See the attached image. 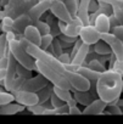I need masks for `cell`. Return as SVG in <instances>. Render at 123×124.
I'll return each mask as SVG.
<instances>
[{"label":"cell","mask_w":123,"mask_h":124,"mask_svg":"<svg viewBox=\"0 0 123 124\" xmlns=\"http://www.w3.org/2000/svg\"><path fill=\"white\" fill-rule=\"evenodd\" d=\"M88 67H89L90 70L95 71V72H99V73H104V72L106 71V67L104 66V63H102L101 61L96 60V58H94V60H91V61L89 62Z\"/></svg>","instance_id":"obj_27"},{"label":"cell","mask_w":123,"mask_h":124,"mask_svg":"<svg viewBox=\"0 0 123 124\" xmlns=\"http://www.w3.org/2000/svg\"><path fill=\"white\" fill-rule=\"evenodd\" d=\"M6 78V70H0V82H4Z\"/></svg>","instance_id":"obj_45"},{"label":"cell","mask_w":123,"mask_h":124,"mask_svg":"<svg viewBox=\"0 0 123 124\" xmlns=\"http://www.w3.org/2000/svg\"><path fill=\"white\" fill-rule=\"evenodd\" d=\"M37 94H38V99H39V105H45V102L49 101V99L52 95V88L46 86Z\"/></svg>","instance_id":"obj_23"},{"label":"cell","mask_w":123,"mask_h":124,"mask_svg":"<svg viewBox=\"0 0 123 124\" xmlns=\"http://www.w3.org/2000/svg\"><path fill=\"white\" fill-rule=\"evenodd\" d=\"M52 93H54L60 100H62L65 103H67L70 100L73 99V94H71V90H65V89H60V88L52 86Z\"/></svg>","instance_id":"obj_20"},{"label":"cell","mask_w":123,"mask_h":124,"mask_svg":"<svg viewBox=\"0 0 123 124\" xmlns=\"http://www.w3.org/2000/svg\"><path fill=\"white\" fill-rule=\"evenodd\" d=\"M111 33H112L117 39H119V40L123 43V26H122V24H118V26L113 27V28L111 29Z\"/></svg>","instance_id":"obj_36"},{"label":"cell","mask_w":123,"mask_h":124,"mask_svg":"<svg viewBox=\"0 0 123 124\" xmlns=\"http://www.w3.org/2000/svg\"><path fill=\"white\" fill-rule=\"evenodd\" d=\"M101 40L110 46L116 60L123 61V43L119 39H117L112 33H107V34H101Z\"/></svg>","instance_id":"obj_7"},{"label":"cell","mask_w":123,"mask_h":124,"mask_svg":"<svg viewBox=\"0 0 123 124\" xmlns=\"http://www.w3.org/2000/svg\"><path fill=\"white\" fill-rule=\"evenodd\" d=\"M35 71L40 76H43L48 82H50L54 86H56V88L65 89V90H71L72 89L70 82L65 77L60 76L58 73H56L55 71H52L51 68H49L48 66H45L43 62L37 61V60H35Z\"/></svg>","instance_id":"obj_4"},{"label":"cell","mask_w":123,"mask_h":124,"mask_svg":"<svg viewBox=\"0 0 123 124\" xmlns=\"http://www.w3.org/2000/svg\"><path fill=\"white\" fill-rule=\"evenodd\" d=\"M26 51L34 60L43 62L45 66H48L49 68H51L52 71L58 73L60 76L65 77L70 82V84H71L72 89H74V91H89L90 90L91 85H90V82L88 79H85L78 72H73V71L67 70L66 66L61 63L57 60V57H55L51 52L43 50L39 46H34L32 44H29L26 47Z\"/></svg>","instance_id":"obj_1"},{"label":"cell","mask_w":123,"mask_h":124,"mask_svg":"<svg viewBox=\"0 0 123 124\" xmlns=\"http://www.w3.org/2000/svg\"><path fill=\"white\" fill-rule=\"evenodd\" d=\"M14 96H15L16 103L22 105V106H25V107L34 106V105H38V103H39L38 94H35V93H29V91L20 90V91L15 93Z\"/></svg>","instance_id":"obj_10"},{"label":"cell","mask_w":123,"mask_h":124,"mask_svg":"<svg viewBox=\"0 0 123 124\" xmlns=\"http://www.w3.org/2000/svg\"><path fill=\"white\" fill-rule=\"evenodd\" d=\"M0 9H1V6H0Z\"/></svg>","instance_id":"obj_49"},{"label":"cell","mask_w":123,"mask_h":124,"mask_svg":"<svg viewBox=\"0 0 123 124\" xmlns=\"http://www.w3.org/2000/svg\"><path fill=\"white\" fill-rule=\"evenodd\" d=\"M4 17H6V14H5V11H4V10L0 9V22L3 21V18H4Z\"/></svg>","instance_id":"obj_46"},{"label":"cell","mask_w":123,"mask_h":124,"mask_svg":"<svg viewBox=\"0 0 123 124\" xmlns=\"http://www.w3.org/2000/svg\"><path fill=\"white\" fill-rule=\"evenodd\" d=\"M93 26L96 28V31L100 33V34H107V33H111V22H110V16L108 15H105V14H101L99 15Z\"/></svg>","instance_id":"obj_12"},{"label":"cell","mask_w":123,"mask_h":124,"mask_svg":"<svg viewBox=\"0 0 123 124\" xmlns=\"http://www.w3.org/2000/svg\"><path fill=\"white\" fill-rule=\"evenodd\" d=\"M16 74H17V77H20V78H22V79H31L33 76H32V72L29 71V70H27V68H25V67H22V66H20V65H17V67H16Z\"/></svg>","instance_id":"obj_30"},{"label":"cell","mask_w":123,"mask_h":124,"mask_svg":"<svg viewBox=\"0 0 123 124\" xmlns=\"http://www.w3.org/2000/svg\"><path fill=\"white\" fill-rule=\"evenodd\" d=\"M15 101V96L11 93L8 91H0V106H5L9 103H12Z\"/></svg>","instance_id":"obj_26"},{"label":"cell","mask_w":123,"mask_h":124,"mask_svg":"<svg viewBox=\"0 0 123 124\" xmlns=\"http://www.w3.org/2000/svg\"><path fill=\"white\" fill-rule=\"evenodd\" d=\"M79 39L84 44L91 46V45H95L98 41L101 40V34L96 31V28L93 24H88V26L82 27L81 33H79Z\"/></svg>","instance_id":"obj_8"},{"label":"cell","mask_w":123,"mask_h":124,"mask_svg":"<svg viewBox=\"0 0 123 124\" xmlns=\"http://www.w3.org/2000/svg\"><path fill=\"white\" fill-rule=\"evenodd\" d=\"M111 1H112V3H115V4H116V5H117V6L123 11V0H107L106 3H111Z\"/></svg>","instance_id":"obj_44"},{"label":"cell","mask_w":123,"mask_h":124,"mask_svg":"<svg viewBox=\"0 0 123 124\" xmlns=\"http://www.w3.org/2000/svg\"><path fill=\"white\" fill-rule=\"evenodd\" d=\"M122 94H123V89H122Z\"/></svg>","instance_id":"obj_48"},{"label":"cell","mask_w":123,"mask_h":124,"mask_svg":"<svg viewBox=\"0 0 123 124\" xmlns=\"http://www.w3.org/2000/svg\"><path fill=\"white\" fill-rule=\"evenodd\" d=\"M83 113V111H81L78 108V106H73V107H70V111H68V114H81Z\"/></svg>","instance_id":"obj_43"},{"label":"cell","mask_w":123,"mask_h":124,"mask_svg":"<svg viewBox=\"0 0 123 124\" xmlns=\"http://www.w3.org/2000/svg\"><path fill=\"white\" fill-rule=\"evenodd\" d=\"M9 65V56L6 55L5 57L0 58V70H6Z\"/></svg>","instance_id":"obj_42"},{"label":"cell","mask_w":123,"mask_h":124,"mask_svg":"<svg viewBox=\"0 0 123 124\" xmlns=\"http://www.w3.org/2000/svg\"><path fill=\"white\" fill-rule=\"evenodd\" d=\"M23 37H25L32 45L40 47V44H41V34L39 33L38 28H37L34 24H31V26H28V27L25 29Z\"/></svg>","instance_id":"obj_13"},{"label":"cell","mask_w":123,"mask_h":124,"mask_svg":"<svg viewBox=\"0 0 123 124\" xmlns=\"http://www.w3.org/2000/svg\"><path fill=\"white\" fill-rule=\"evenodd\" d=\"M33 24L38 28V31H39V33L41 35H46V34H50L51 33V26L48 22H44V21H40L39 20V21L34 22Z\"/></svg>","instance_id":"obj_25"},{"label":"cell","mask_w":123,"mask_h":124,"mask_svg":"<svg viewBox=\"0 0 123 124\" xmlns=\"http://www.w3.org/2000/svg\"><path fill=\"white\" fill-rule=\"evenodd\" d=\"M84 24L82 23V21L78 18V17H73L72 22L71 23H64V22H57V27H58V31L62 35H66V37H70V38H76L78 39L79 38V33H81V29Z\"/></svg>","instance_id":"obj_5"},{"label":"cell","mask_w":123,"mask_h":124,"mask_svg":"<svg viewBox=\"0 0 123 124\" xmlns=\"http://www.w3.org/2000/svg\"><path fill=\"white\" fill-rule=\"evenodd\" d=\"M55 37L50 33V34H46V35H41V44H40V47L43 50H46L48 47L51 46L52 41H54Z\"/></svg>","instance_id":"obj_32"},{"label":"cell","mask_w":123,"mask_h":124,"mask_svg":"<svg viewBox=\"0 0 123 124\" xmlns=\"http://www.w3.org/2000/svg\"><path fill=\"white\" fill-rule=\"evenodd\" d=\"M31 24H33V22L29 18L28 14L21 15V16H18V17H16L14 20V32L16 34H23L25 29Z\"/></svg>","instance_id":"obj_14"},{"label":"cell","mask_w":123,"mask_h":124,"mask_svg":"<svg viewBox=\"0 0 123 124\" xmlns=\"http://www.w3.org/2000/svg\"><path fill=\"white\" fill-rule=\"evenodd\" d=\"M98 9H99V1H96V0H90V3H89V12L93 14Z\"/></svg>","instance_id":"obj_41"},{"label":"cell","mask_w":123,"mask_h":124,"mask_svg":"<svg viewBox=\"0 0 123 124\" xmlns=\"http://www.w3.org/2000/svg\"><path fill=\"white\" fill-rule=\"evenodd\" d=\"M50 47L52 49V52H51V54H52L55 57H58L60 55L64 54V52H62V44L60 43V40H58L57 38L54 39V41H52V44H51Z\"/></svg>","instance_id":"obj_31"},{"label":"cell","mask_w":123,"mask_h":124,"mask_svg":"<svg viewBox=\"0 0 123 124\" xmlns=\"http://www.w3.org/2000/svg\"><path fill=\"white\" fill-rule=\"evenodd\" d=\"M77 72H78L81 76H83L85 79H88L90 83H91V82H95V83H96L98 79H99L100 76H101V73L90 70L88 66H82V67H79V68L77 70Z\"/></svg>","instance_id":"obj_17"},{"label":"cell","mask_w":123,"mask_h":124,"mask_svg":"<svg viewBox=\"0 0 123 124\" xmlns=\"http://www.w3.org/2000/svg\"><path fill=\"white\" fill-rule=\"evenodd\" d=\"M57 60H58L62 65H65V66H70V65L72 63V57H71L70 54H62V55H60V56L57 57Z\"/></svg>","instance_id":"obj_37"},{"label":"cell","mask_w":123,"mask_h":124,"mask_svg":"<svg viewBox=\"0 0 123 124\" xmlns=\"http://www.w3.org/2000/svg\"><path fill=\"white\" fill-rule=\"evenodd\" d=\"M116 103H117V106H119V107H123V99H119V100H118Z\"/></svg>","instance_id":"obj_47"},{"label":"cell","mask_w":123,"mask_h":124,"mask_svg":"<svg viewBox=\"0 0 123 124\" xmlns=\"http://www.w3.org/2000/svg\"><path fill=\"white\" fill-rule=\"evenodd\" d=\"M89 3L90 0H79V8L77 17L82 21L84 26L90 24V14H89Z\"/></svg>","instance_id":"obj_15"},{"label":"cell","mask_w":123,"mask_h":124,"mask_svg":"<svg viewBox=\"0 0 123 124\" xmlns=\"http://www.w3.org/2000/svg\"><path fill=\"white\" fill-rule=\"evenodd\" d=\"M48 83H49V82H48L43 76L38 74V76H35V77H32L31 79L25 80V83H23L21 90L29 91V93H35V94H37V93H39L40 90H43L44 88H46V86H48Z\"/></svg>","instance_id":"obj_9"},{"label":"cell","mask_w":123,"mask_h":124,"mask_svg":"<svg viewBox=\"0 0 123 124\" xmlns=\"http://www.w3.org/2000/svg\"><path fill=\"white\" fill-rule=\"evenodd\" d=\"M25 108H26L25 106L12 102V103H9V105L0 107V114H16V113L23 111Z\"/></svg>","instance_id":"obj_19"},{"label":"cell","mask_w":123,"mask_h":124,"mask_svg":"<svg viewBox=\"0 0 123 124\" xmlns=\"http://www.w3.org/2000/svg\"><path fill=\"white\" fill-rule=\"evenodd\" d=\"M111 6H112V15L116 17V20H117V22H118V24H122L123 26V11L115 4V3H108Z\"/></svg>","instance_id":"obj_29"},{"label":"cell","mask_w":123,"mask_h":124,"mask_svg":"<svg viewBox=\"0 0 123 124\" xmlns=\"http://www.w3.org/2000/svg\"><path fill=\"white\" fill-rule=\"evenodd\" d=\"M70 111V107L67 105H64L58 108H54V114H67Z\"/></svg>","instance_id":"obj_39"},{"label":"cell","mask_w":123,"mask_h":124,"mask_svg":"<svg viewBox=\"0 0 123 124\" xmlns=\"http://www.w3.org/2000/svg\"><path fill=\"white\" fill-rule=\"evenodd\" d=\"M73 99L77 101V103L83 105L85 107L94 101L93 96H91V94H89V91H74L73 93Z\"/></svg>","instance_id":"obj_18"},{"label":"cell","mask_w":123,"mask_h":124,"mask_svg":"<svg viewBox=\"0 0 123 124\" xmlns=\"http://www.w3.org/2000/svg\"><path fill=\"white\" fill-rule=\"evenodd\" d=\"M9 52L14 56V58L20 66L29 70L31 72L35 71V60L27 54L26 49L17 38L9 41Z\"/></svg>","instance_id":"obj_3"},{"label":"cell","mask_w":123,"mask_h":124,"mask_svg":"<svg viewBox=\"0 0 123 124\" xmlns=\"http://www.w3.org/2000/svg\"><path fill=\"white\" fill-rule=\"evenodd\" d=\"M64 105H66L62 100H60L54 93H52V95H51V97H50V106H51V108H58V107H61V106H64Z\"/></svg>","instance_id":"obj_35"},{"label":"cell","mask_w":123,"mask_h":124,"mask_svg":"<svg viewBox=\"0 0 123 124\" xmlns=\"http://www.w3.org/2000/svg\"><path fill=\"white\" fill-rule=\"evenodd\" d=\"M110 70H112L113 72H116V73H118V74H121L123 77V61H118V60L115 58V61H113V63L111 65Z\"/></svg>","instance_id":"obj_34"},{"label":"cell","mask_w":123,"mask_h":124,"mask_svg":"<svg viewBox=\"0 0 123 124\" xmlns=\"http://www.w3.org/2000/svg\"><path fill=\"white\" fill-rule=\"evenodd\" d=\"M67 10L70 11L72 17H77L78 8H79V0H66L65 1Z\"/></svg>","instance_id":"obj_24"},{"label":"cell","mask_w":123,"mask_h":124,"mask_svg":"<svg viewBox=\"0 0 123 124\" xmlns=\"http://www.w3.org/2000/svg\"><path fill=\"white\" fill-rule=\"evenodd\" d=\"M78 39H79V38H78ZM78 39H76V38H70V37H66V35H62V34H61L60 38H58L60 41H62V43H65V44H74Z\"/></svg>","instance_id":"obj_40"},{"label":"cell","mask_w":123,"mask_h":124,"mask_svg":"<svg viewBox=\"0 0 123 124\" xmlns=\"http://www.w3.org/2000/svg\"><path fill=\"white\" fill-rule=\"evenodd\" d=\"M50 11L60 22H64V23L68 24L73 20V17L71 16L70 11L66 8L65 1H62V0H52L51 6H50Z\"/></svg>","instance_id":"obj_6"},{"label":"cell","mask_w":123,"mask_h":124,"mask_svg":"<svg viewBox=\"0 0 123 124\" xmlns=\"http://www.w3.org/2000/svg\"><path fill=\"white\" fill-rule=\"evenodd\" d=\"M9 52V43L5 34H0V58L5 57Z\"/></svg>","instance_id":"obj_28"},{"label":"cell","mask_w":123,"mask_h":124,"mask_svg":"<svg viewBox=\"0 0 123 124\" xmlns=\"http://www.w3.org/2000/svg\"><path fill=\"white\" fill-rule=\"evenodd\" d=\"M28 108V111L29 112H32V113H34V114H45V112H46V106L45 105H34V106H29V107H27Z\"/></svg>","instance_id":"obj_33"},{"label":"cell","mask_w":123,"mask_h":124,"mask_svg":"<svg viewBox=\"0 0 123 124\" xmlns=\"http://www.w3.org/2000/svg\"><path fill=\"white\" fill-rule=\"evenodd\" d=\"M51 1L52 0H39V1L28 11V16L29 18L32 20V22H37L39 21V18L46 12L50 10V6H51Z\"/></svg>","instance_id":"obj_11"},{"label":"cell","mask_w":123,"mask_h":124,"mask_svg":"<svg viewBox=\"0 0 123 124\" xmlns=\"http://www.w3.org/2000/svg\"><path fill=\"white\" fill-rule=\"evenodd\" d=\"M94 52L98 54V55H101V56H108L110 54H112L110 46H108L105 41H102V40L98 41V43L94 45Z\"/></svg>","instance_id":"obj_21"},{"label":"cell","mask_w":123,"mask_h":124,"mask_svg":"<svg viewBox=\"0 0 123 124\" xmlns=\"http://www.w3.org/2000/svg\"><path fill=\"white\" fill-rule=\"evenodd\" d=\"M122 89L123 77L113 72L112 70H106L104 73H101L95 85V90L99 99L107 105L116 103L119 100L122 95Z\"/></svg>","instance_id":"obj_2"},{"label":"cell","mask_w":123,"mask_h":124,"mask_svg":"<svg viewBox=\"0 0 123 124\" xmlns=\"http://www.w3.org/2000/svg\"><path fill=\"white\" fill-rule=\"evenodd\" d=\"M107 106L108 105L106 102H104L100 99H96L83 109V113L84 114H101L104 113L105 108H107Z\"/></svg>","instance_id":"obj_16"},{"label":"cell","mask_w":123,"mask_h":124,"mask_svg":"<svg viewBox=\"0 0 123 124\" xmlns=\"http://www.w3.org/2000/svg\"><path fill=\"white\" fill-rule=\"evenodd\" d=\"M0 31L3 32V34H6L9 32H14V18L6 16L3 18V21L0 22Z\"/></svg>","instance_id":"obj_22"},{"label":"cell","mask_w":123,"mask_h":124,"mask_svg":"<svg viewBox=\"0 0 123 124\" xmlns=\"http://www.w3.org/2000/svg\"><path fill=\"white\" fill-rule=\"evenodd\" d=\"M107 113L108 114H122L123 111L121 109L119 106H117V103H111L107 106Z\"/></svg>","instance_id":"obj_38"}]
</instances>
